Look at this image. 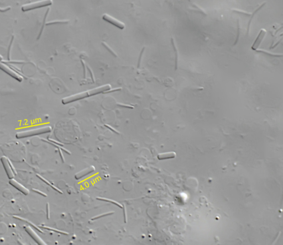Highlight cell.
I'll return each instance as SVG.
<instances>
[{"mask_svg": "<svg viewBox=\"0 0 283 245\" xmlns=\"http://www.w3.org/2000/svg\"><path fill=\"white\" fill-rule=\"evenodd\" d=\"M2 59H3V57H2V56L0 55V61H1V60H2Z\"/></svg>", "mask_w": 283, "mask_h": 245, "instance_id": "d4e9b609", "label": "cell"}, {"mask_svg": "<svg viewBox=\"0 0 283 245\" xmlns=\"http://www.w3.org/2000/svg\"><path fill=\"white\" fill-rule=\"evenodd\" d=\"M10 184L25 195H28L29 193V191L27 188H26L25 186H23L22 185H21L20 183L18 182L13 178L10 179Z\"/></svg>", "mask_w": 283, "mask_h": 245, "instance_id": "9c48e42d", "label": "cell"}, {"mask_svg": "<svg viewBox=\"0 0 283 245\" xmlns=\"http://www.w3.org/2000/svg\"><path fill=\"white\" fill-rule=\"evenodd\" d=\"M105 126L108 127V129H111V131H114V132H115V133H118V134H119V133L117 131H116V130H115V129H114V128L112 129V127H111L110 126H109V125H105Z\"/></svg>", "mask_w": 283, "mask_h": 245, "instance_id": "44dd1931", "label": "cell"}, {"mask_svg": "<svg viewBox=\"0 0 283 245\" xmlns=\"http://www.w3.org/2000/svg\"><path fill=\"white\" fill-rule=\"evenodd\" d=\"M265 5V3H263V4L261 5V6L259 7L257 9L255 10V12L253 13V14L252 15L251 17V18H250V19H249V22H248V28H247V29H248V30H247V34H248L249 31V28H250V26H251V23L252 19H253V18H254V17H255V15L256 13H257L258 12L259 10H261V9H262V7L264 6Z\"/></svg>", "mask_w": 283, "mask_h": 245, "instance_id": "4fadbf2b", "label": "cell"}, {"mask_svg": "<svg viewBox=\"0 0 283 245\" xmlns=\"http://www.w3.org/2000/svg\"><path fill=\"white\" fill-rule=\"evenodd\" d=\"M1 161L8 177L10 179H13L15 176L17 175V172L11 161L7 157L3 156L1 157Z\"/></svg>", "mask_w": 283, "mask_h": 245, "instance_id": "277c9868", "label": "cell"}, {"mask_svg": "<svg viewBox=\"0 0 283 245\" xmlns=\"http://www.w3.org/2000/svg\"><path fill=\"white\" fill-rule=\"evenodd\" d=\"M239 34H240V25H239V19L237 20V37L235 39V42L233 44V45H235L237 44L239 41Z\"/></svg>", "mask_w": 283, "mask_h": 245, "instance_id": "e0dca14e", "label": "cell"}, {"mask_svg": "<svg viewBox=\"0 0 283 245\" xmlns=\"http://www.w3.org/2000/svg\"><path fill=\"white\" fill-rule=\"evenodd\" d=\"M102 18L107 22L111 24L112 25L115 26L120 29H123L125 27V25L123 23L107 14L104 15L102 16Z\"/></svg>", "mask_w": 283, "mask_h": 245, "instance_id": "8992f818", "label": "cell"}, {"mask_svg": "<svg viewBox=\"0 0 283 245\" xmlns=\"http://www.w3.org/2000/svg\"><path fill=\"white\" fill-rule=\"evenodd\" d=\"M33 191H35V192H36V193H38V194H41V195H43V196H44V197H47V194H45L44 193L42 192H41V191H39V190H38V189H33Z\"/></svg>", "mask_w": 283, "mask_h": 245, "instance_id": "ffe728a7", "label": "cell"}, {"mask_svg": "<svg viewBox=\"0 0 283 245\" xmlns=\"http://www.w3.org/2000/svg\"><path fill=\"white\" fill-rule=\"evenodd\" d=\"M111 89V86L110 85H105L103 86H100L99 87H96L95 89H92L88 91H86L78 93L73 95H70L67 97H65L62 99L61 102L63 105H67L72 102H75L77 101H79L81 99L86 98L89 97H91L93 95H97L99 94H101L102 93L106 92L109 91Z\"/></svg>", "mask_w": 283, "mask_h": 245, "instance_id": "6da1fadb", "label": "cell"}, {"mask_svg": "<svg viewBox=\"0 0 283 245\" xmlns=\"http://www.w3.org/2000/svg\"><path fill=\"white\" fill-rule=\"evenodd\" d=\"M114 213V211H111V212H107V213H106L102 214H100V215H97V216H96V217L92 218L91 220H94L98 219H100V218H102V217H106V216H107V215H111V214Z\"/></svg>", "mask_w": 283, "mask_h": 245, "instance_id": "2e32d148", "label": "cell"}, {"mask_svg": "<svg viewBox=\"0 0 283 245\" xmlns=\"http://www.w3.org/2000/svg\"><path fill=\"white\" fill-rule=\"evenodd\" d=\"M51 127L49 125H43L41 127H36L33 129L22 131L17 133L16 137L18 139H23L29 137H33L41 134H47L51 132Z\"/></svg>", "mask_w": 283, "mask_h": 245, "instance_id": "7a4b0ae2", "label": "cell"}, {"mask_svg": "<svg viewBox=\"0 0 283 245\" xmlns=\"http://www.w3.org/2000/svg\"><path fill=\"white\" fill-rule=\"evenodd\" d=\"M123 213H124V223H127V211H126V207H125L124 205H123Z\"/></svg>", "mask_w": 283, "mask_h": 245, "instance_id": "d6986e66", "label": "cell"}, {"mask_svg": "<svg viewBox=\"0 0 283 245\" xmlns=\"http://www.w3.org/2000/svg\"><path fill=\"white\" fill-rule=\"evenodd\" d=\"M37 176H38V177L39 178H40L41 180H42L43 181L45 182V183H47V185H49L50 187H51V188H53V189H54V190L57 191V192H58L59 193H60L61 194H63V192H62L60 189H59L58 188H57L55 186H54V185L51 184V183L49 182L48 181H47L46 179H45V178H43V177H41V176L39 175H37Z\"/></svg>", "mask_w": 283, "mask_h": 245, "instance_id": "7c38bea8", "label": "cell"}, {"mask_svg": "<svg viewBox=\"0 0 283 245\" xmlns=\"http://www.w3.org/2000/svg\"><path fill=\"white\" fill-rule=\"evenodd\" d=\"M234 11L235 12H238L239 13H242V14H243L245 15H247V16H250L251 14L250 13H246V12H241L239 11H236V10H234Z\"/></svg>", "mask_w": 283, "mask_h": 245, "instance_id": "7402d4cb", "label": "cell"}, {"mask_svg": "<svg viewBox=\"0 0 283 245\" xmlns=\"http://www.w3.org/2000/svg\"><path fill=\"white\" fill-rule=\"evenodd\" d=\"M0 69L2 70L3 72L8 74V75H10V76L12 77L15 80L18 81L19 82H21L23 80L22 76H21L19 73H17L15 70H12L8 66H7V65L1 61H0Z\"/></svg>", "mask_w": 283, "mask_h": 245, "instance_id": "5b68a950", "label": "cell"}, {"mask_svg": "<svg viewBox=\"0 0 283 245\" xmlns=\"http://www.w3.org/2000/svg\"><path fill=\"white\" fill-rule=\"evenodd\" d=\"M96 199H97V200H99V201H107V202L111 203L112 204H115V205L118 206V207H119V208H123V205H122L120 203H118L116 201H113V200H111V199H107V198H105L97 197Z\"/></svg>", "mask_w": 283, "mask_h": 245, "instance_id": "8fae6325", "label": "cell"}, {"mask_svg": "<svg viewBox=\"0 0 283 245\" xmlns=\"http://www.w3.org/2000/svg\"><path fill=\"white\" fill-rule=\"evenodd\" d=\"M256 51H257V52H258V53H263V54H265L268 55V56H273V57H279V56H282V55L274 54L270 53H268L267 51H264V50H257Z\"/></svg>", "mask_w": 283, "mask_h": 245, "instance_id": "9a60e30c", "label": "cell"}, {"mask_svg": "<svg viewBox=\"0 0 283 245\" xmlns=\"http://www.w3.org/2000/svg\"><path fill=\"white\" fill-rule=\"evenodd\" d=\"M176 157V153L174 151H170L166 153H160L157 158L159 160H165L173 159Z\"/></svg>", "mask_w": 283, "mask_h": 245, "instance_id": "30bf717a", "label": "cell"}, {"mask_svg": "<svg viewBox=\"0 0 283 245\" xmlns=\"http://www.w3.org/2000/svg\"><path fill=\"white\" fill-rule=\"evenodd\" d=\"M95 171V168L94 166H91L89 167L84 169L80 171L75 175V178L77 179H80L85 177L86 176L89 175L90 173H92Z\"/></svg>", "mask_w": 283, "mask_h": 245, "instance_id": "52a82bcc", "label": "cell"}, {"mask_svg": "<svg viewBox=\"0 0 283 245\" xmlns=\"http://www.w3.org/2000/svg\"><path fill=\"white\" fill-rule=\"evenodd\" d=\"M45 229H47L48 230H53L54 231H55V232H59V233H61L62 234H65V235H67L68 233L67 232H65V231H61V230H59L57 229H51V228H49L48 227H44Z\"/></svg>", "mask_w": 283, "mask_h": 245, "instance_id": "ac0fdd59", "label": "cell"}, {"mask_svg": "<svg viewBox=\"0 0 283 245\" xmlns=\"http://www.w3.org/2000/svg\"><path fill=\"white\" fill-rule=\"evenodd\" d=\"M52 3H53V1L51 0H41V1H35L31 3L23 5L22 6V10L23 12H27L31 10L51 6Z\"/></svg>", "mask_w": 283, "mask_h": 245, "instance_id": "3957f363", "label": "cell"}, {"mask_svg": "<svg viewBox=\"0 0 283 245\" xmlns=\"http://www.w3.org/2000/svg\"><path fill=\"white\" fill-rule=\"evenodd\" d=\"M59 153H60V155H61V160H63V162L64 163V161H65V158H64V156H63V153L61 152V149H59Z\"/></svg>", "mask_w": 283, "mask_h": 245, "instance_id": "603a6c76", "label": "cell"}, {"mask_svg": "<svg viewBox=\"0 0 283 245\" xmlns=\"http://www.w3.org/2000/svg\"><path fill=\"white\" fill-rule=\"evenodd\" d=\"M47 218L48 219H49V206L48 204H47Z\"/></svg>", "mask_w": 283, "mask_h": 245, "instance_id": "cb8c5ba5", "label": "cell"}, {"mask_svg": "<svg viewBox=\"0 0 283 245\" xmlns=\"http://www.w3.org/2000/svg\"><path fill=\"white\" fill-rule=\"evenodd\" d=\"M265 35H266V31L264 29H262L261 31L259 32V34L258 35L257 38L255 40L253 44L252 45V49L253 50L256 51L257 50L258 48L259 47V45L261 44L262 40H263L264 37Z\"/></svg>", "mask_w": 283, "mask_h": 245, "instance_id": "ba28073f", "label": "cell"}, {"mask_svg": "<svg viewBox=\"0 0 283 245\" xmlns=\"http://www.w3.org/2000/svg\"><path fill=\"white\" fill-rule=\"evenodd\" d=\"M172 45H173V48H174V50L175 51V70H177L178 69V50H177V49L175 47V44L174 43V40L173 39H172Z\"/></svg>", "mask_w": 283, "mask_h": 245, "instance_id": "5bb4252c", "label": "cell"}]
</instances>
